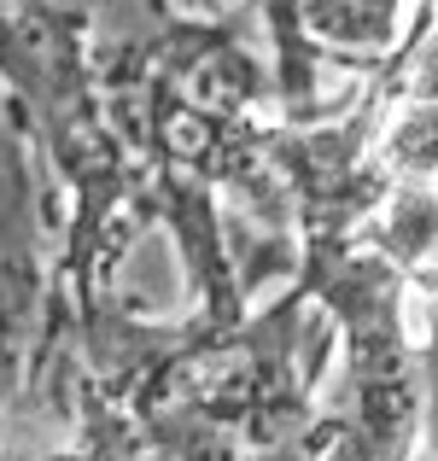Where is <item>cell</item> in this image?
Returning <instances> with one entry per match:
<instances>
[{
  "mask_svg": "<svg viewBox=\"0 0 438 461\" xmlns=\"http://www.w3.org/2000/svg\"><path fill=\"white\" fill-rule=\"evenodd\" d=\"M0 94L70 199L59 228L70 298L77 310L105 304L117 298L123 258L158 222L141 164L100 105L82 30L65 0H0Z\"/></svg>",
  "mask_w": 438,
  "mask_h": 461,
  "instance_id": "obj_1",
  "label": "cell"
},
{
  "mask_svg": "<svg viewBox=\"0 0 438 461\" xmlns=\"http://www.w3.org/2000/svg\"><path fill=\"white\" fill-rule=\"evenodd\" d=\"M409 269V286L421 298V368H427V427H433V444H438V240L421 251Z\"/></svg>",
  "mask_w": 438,
  "mask_h": 461,
  "instance_id": "obj_2",
  "label": "cell"
}]
</instances>
